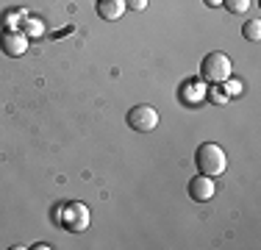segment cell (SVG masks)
<instances>
[{"label":"cell","instance_id":"13","mask_svg":"<svg viewBox=\"0 0 261 250\" xmlns=\"http://www.w3.org/2000/svg\"><path fill=\"white\" fill-rule=\"evenodd\" d=\"M125 6L134 11H142V9H147V0H125Z\"/></svg>","mask_w":261,"mask_h":250},{"label":"cell","instance_id":"1","mask_svg":"<svg viewBox=\"0 0 261 250\" xmlns=\"http://www.w3.org/2000/svg\"><path fill=\"white\" fill-rule=\"evenodd\" d=\"M195 164L200 175H208V178H217V175L225 172L228 159H225V150L214 142H203L200 147L195 150Z\"/></svg>","mask_w":261,"mask_h":250},{"label":"cell","instance_id":"5","mask_svg":"<svg viewBox=\"0 0 261 250\" xmlns=\"http://www.w3.org/2000/svg\"><path fill=\"white\" fill-rule=\"evenodd\" d=\"M0 50L6 56H11V59H17V56H22L28 50V36L22 31H6L0 36Z\"/></svg>","mask_w":261,"mask_h":250},{"label":"cell","instance_id":"4","mask_svg":"<svg viewBox=\"0 0 261 250\" xmlns=\"http://www.w3.org/2000/svg\"><path fill=\"white\" fill-rule=\"evenodd\" d=\"M125 122H128V128L139 131V134H150L159 125V111L153 106H134L125 114Z\"/></svg>","mask_w":261,"mask_h":250},{"label":"cell","instance_id":"11","mask_svg":"<svg viewBox=\"0 0 261 250\" xmlns=\"http://www.w3.org/2000/svg\"><path fill=\"white\" fill-rule=\"evenodd\" d=\"M206 92H208L211 103H217V106H222V103L228 100V95H225V92H220V84H214V86H211V89H206Z\"/></svg>","mask_w":261,"mask_h":250},{"label":"cell","instance_id":"9","mask_svg":"<svg viewBox=\"0 0 261 250\" xmlns=\"http://www.w3.org/2000/svg\"><path fill=\"white\" fill-rule=\"evenodd\" d=\"M22 34L25 36H39V34H45V25H42L39 20H34V17H25V22H22Z\"/></svg>","mask_w":261,"mask_h":250},{"label":"cell","instance_id":"7","mask_svg":"<svg viewBox=\"0 0 261 250\" xmlns=\"http://www.w3.org/2000/svg\"><path fill=\"white\" fill-rule=\"evenodd\" d=\"M125 0H97V17H103V20L114 22L120 20L122 14H125Z\"/></svg>","mask_w":261,"mask_h":250},{"label":"cell","instance_id":"2","mask_svg":"<svg viewBox=\"0 0 261 250\" xmlns=\"http://www.w3.org/2000/svg\"><path fill=\"white\" fill-rule=\"evenodd\" d=\"M231 59H228L222 50H214V53H206L200 61V78L208 81V84H225L231 78Z\"/></svg>","mask_w":261,"mask_h":250},{"label":"cell","instance_id":"12","mask_svg":"<svg viewBox=\"0 0 261 250\" xmlns=\"http://www.w3.org/2000/svg\"><path fill=\"white\" fill-rule=\"evenodd\" d=\"M225 84H228V92H225L228 97H231V95H242V84H239V81H231V78H228Z\"/></svg>","mask_w":261,"mask_h":250},{"label":"cell","instance_id":"8","mask_svg":"<svg viewBox=\"0 0 261 250\" xmlns=\"http://www.w3.org/2000/svg\"><path fill=\"white\" fill-rule=\"evenodd\" d=\"M242 36H245L247 42H258L261 39V22L258 20H250L242 25Z\"/></svg>","mask_w":261,"mask_h":250},{"label":"cell","instance_id":"10","mask_svg":"<svg viewBox=\"0 0 261 250\" xmlns=\"http://www.w3.org/2000/svg\"><path fill=\"white\" fill-rule=\"evenodd\" d=\"M222 6H225L231 14H245V11L250 9V0H222Z\"/></svg>","mask_w":261,"mask_h":250},{"label":"cell","instance_id":"3","mask_svg":"<svg viewBox=\"0 0 261 250\" xmlns=\"http://www.w3.org/2000/svg\"><path fill=\"white\" fill-rule=\"evenodd\" d=\"M61 225H64L67 231H72V234L86 231L89 228V209H86L84 203H78V200L64 203L61 206Z\"/></svg>","mask_w":261,"mask_h":250},{"label":"cell","instance_id":"6","mask_svg":"<svg viewBox=\"0 0 261 250\" xmlns=\"http://www.w3.org/2000/svg\"><path fill=\"white\" fill-rule=\"evenodd\" d=\"M214 178H208V175H200L197 172V178L189 181V197L197 200V203H206V200L214 197Z\"/></svg>","mask_w":261,"mask_h":250},{"label":"cell","instance_id":"14","mask_svg":"<svg viewBox=\"0 0 261 250\" xmlns=\"http://www.w3.org/2000/svg\"><path fill=\"white\" fill-rule=\"evenodd\" d=\"M208 6H222V0H206Z\"/></svg>","mask_w":261,"mask_h":250}]
</instances>
